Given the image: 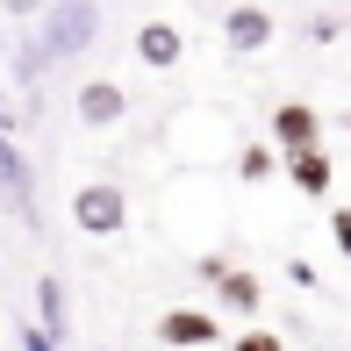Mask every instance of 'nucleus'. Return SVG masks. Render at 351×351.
Segmentation results:
<instances>
[{"mask_svg": "<svg viewBox=\"0 0 351 351\" xmlns=\"http://www.w3.org/2000/svg\"><path fill=\"white\" fill-rule=\"evenodd\" d=\"M0 186H8V201H14V208L36 222V201H29V158L8 143V130H0Z\"/></svg>", "mask_w": 351, "mask_h": 351, "instance_id": "nucleus-9", "label": "nucleus"}, {"mask_svg": "<svg viewBox=\"0 0 351 351\" xmlns=\"http://www.w3.org/2000/svg\"><path fill=\"white\" fill-rule=\"evenodd\" d=\"M36 308H43V330L65 337V287H58V280H36Z\"/></svg>", "mask_w": 351, "mask_h": 351, "instance_id": "nucleus-11", "label": "nucleus"}, {"mask_svg": "<svg viewBox=\"0 0 351 351\" xmlns=\"http://www.w3.org/2000/svg\"><path fill=\"white\" fill-rule=\"evenodd\" d=\"M222 43H230V51H265V43H273V14H265V8H251V0H244V8H230V14H222Z\"/></svg>", "mask_w": 351, "mask_h": 351, "instance_id": "nucleus-6", "label": "nucleus"}, {"mask_svg": "<svg viewBox=\"0 0 351 351\" xmlns=\"http://www.w3.org/2000/svg\"><path fill=\"white\" fill-rule=\"evenodd\" d=\"M273 143H280V151H308V143H323V115H315L308 101L273 108Z\"/></svg>", "mask_w": 351, "mask_h": 351, "instance_id": "nucleus-5", "label": "nucleus"}, {"mask_svg": "<svg viewBox=\"0 0 351 351\" xmlns=\"http://www.w3.org/2000/svg\"><path fill=\"white\" fill-rule=\"evenodd\" d=\"M101 36V8L93 0H51V8L36 14V43H43V58H79L86 43Z\"/></svg>", "mask_w": 351, "mask_h": 351, "instance_id": "nucleus-1", "label": "nucleus"}, {"mask_svg": "<svg viewBox=\"0 0 351 351\" xmlns=\"http://www.w3.org/2000/svg\"><path fill=\"white\" fill-rule=\"evenodd\" d=\"M136 58H143L151 72H172V65L186 58V36H180L172 22H143V29H136Z\"/></svg>", "mask_w": 351, "mask_h": 351, "instance_id": "nucleus-8", "label": "nucleus"}, {"mask_svg": "<svg viewBox=\"0 0 351 351\" xmlns=\"http://www.w3.org/2000/svg\"><path fill=\"white\" fill-rule=\"evenodd\" d=\"M201 273L215 280V301H222V308H237V315H251V308H258V280H251V273H222L215 258L201 265Z\"/></svg>", "mask_w": 351, "mask_h": 351, "instance_id": "nucleus-10", "label": "nucleus"}, {"mask_svg": "<svg viewBox=\"0 0 351 351\" xmlns=\"http://www.w3.org/2000/svg\"><path fill=\"white\" fill-rule=\"evenodd\" d=\"M330 237H337V251L351 258V208H337V215H330Z\"/></svg>", "mask_w": 351, "mask_h": 351, "instance_id": "nucleus-14", "label": "nucleus"}, {"mask_svg": "<svg viewBox=\"0 0 351 351\" xmlns=\"http://www.w3.org/2000/svg\"><path fill=\"white\" fill-rule=\"evenodd\" d=\"M0 14H22L29 22V14H43V0H0Z\"/></svg>", "mask_w": 351, "mask_h": 351, "instance_id": "nucleus-15", "label": "nucleus"}, {"mask_svg": "<svg viewBox=\"0 0 351 351\" xmlns=\"http://www.w3.org/2000/svg\"><path fill=\"white\" fill-rule=\"evenodd\" d=\"M122 115H130V93H122L115 79H86V86H79V122H86V130H115Z\"/></svg>", "mask_w": 351, "mask_h": 351, "instance_id": "nucleus-3", "label": "nucleus"}, {"mask_svg": "<svg viewBox=\"0 0 351 351\" xmlns=\"http://www.w3.org/2000/svg\"><path fill=\"white\" fill-rule=\"evenodd\" d=\"M8 122H14V115H8V101H0V130H8Z\"/></svg>", "mask_w": 351, "mask_h": 351, "instance_id": "nucleus-16", "label": "nucleus"}, {"mask_svg": "<svg viewBox=\"0 0 351 351\" xmlns=\"http://www.w3.org/2000/svg\"><path fill=\"white\" fill-rule=\"evenodd\" d=\"M237 172H244V180H265V172H273V151H265V143H244V158H237Z\"/></svg>", "mask_w": 351, "mask_h": 351, "instance_id": "nucleus-12", "label": "nucleus"}, {"mask_svg": "<svg viewBox=\"0 0 351 351\" xmlns=\"http://www.w3.org/2000/svg\"><path fill=\"white\" fill-rule=\"evenodd\" d=\"M230 351H287V344H280V337H273V330H244V337H237V344H230Z\"/></svg>", "mask_w": 351, "mask_h": 351, "instance_id": "nucleus-13", "label": "nucleus"}, {"mask_svg": "<svg viewBox=\"0 0 351 351\" xmlns=\"http://www.w3.org/2000/svg\"><path fill=\"white\" fill-rule=\"evenodd\" d=\"M72 222H79L86 237H115L122 222H130V194H122L115 180H86V186L72 194Z\"/></svg>", "mask_w": 351, "mask_h": 351, "instance_id": "nucleus-2", "label": "nucleus"}, {"mask_svg": "<svg viewBox=\"0 0 351 351\" xmlns=\"http://www.w3.org/2000/svg\"><path fill=\"white\" fill-rule=\"evenodd\" d=\"M287 180H294L308 201H323V194H330V180H337V165H330L323 143H308V151H287Z\"/></svg>", "mask_w": 351, "mask_h": 351, "instance_id": "nucleus-7", "label": "nucleus"}, {"mask_svg": "<svg viewBox=\"0 0 351 351\" xmlns=\"http://www.w3.org/2000/svg\"><path fill=\"white\" fill-rule=\"evenodd\" d=\"M158 337L180 344V351H201V344H215L222 330H215L208 308H165V315H158Z\"/></svg>", "mask_w": 351, "mask_h": 351, "instance_id": "nucleus-4", "label": "nucleus"}]
</instances>
